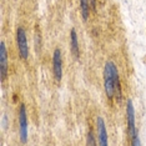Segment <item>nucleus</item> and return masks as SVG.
Instances as JSON below:
<instances>
[{
    "instance_id": "obj_1",
    "label": "nucleus",
    "mask_w": 146,
    "mask_h": 146,
    "mask_svg": "<svg viewBox=\"0 0 146 146\" xmlns=\"http://www.w3.org/2000/svg\"><path fill=\"white\" fill-rule=\"evenodd\" d=\"M104 80H105V91L108 98L114 96L115 90H119L120 81H119V72L114 62L108 61L104 70Z\"/></svg>"
},
{
    "instance_id": "obj_2",
    "label": "nucleus",
    "mask_w": 146,
    "mask_h": 146,
    "mask_svg": "<svg viewBox=\"0 0 146 146\" xmlns=\"http://www.w3.org/2000/svg\"><path fill=\"white\" fill-rule=\"evenodd\" d=\"M19 127H20V137L21 142H26L28 140V119H26V110L25 106H20V111H19Z\"/></svg>"
},
{
    "instance_id": "obj_3",
    "label": "nucleus",
    "mask_w": 146,
    "mask_h": 146,
    "mask_svg": "<svg viewBox=\"0 0 146 146\" xmlns=\"http://www.w3.org/2000/svg\"><path fill=\"white\" fill-rule=\"evenodd\" d=\"M18 48H19V52H20L21 58L28 59L29 48H28V42H26V34L23 28L18 29Z\"/></svg>"
},
{
    "instance_id": "obj_4",
    "label": "nucleus",
    "mask_w": 146,
    "mask_h": 146,
    "mask_svg": "<svg viewBox=\"0 0 146 146\" xmlns=\"http://www.w3.org/2000/svg\"><path fill=\"white\" fill-rule=\"evenodd\" d=\"M127 124H129V132H130L131 139H135L137 135H136V127H135V111L131 100L127 101Z\"/></svg>"
},
{
    "instance_id": "obj_5",
    "label": "nucleus",
    "mask_w": 146,
    "mask_h": 146,
    "mask_svg": "<svg viewBox=\"0 0 146 146\" xmlns=\"http://www.w3.org/2000/svg\"><path fill=\"white\" fill-rule=\"evenodd\" d=\"M52 64H54V74H55V79L58 81L61 80L62 76V61H61V52L59 49H56L54 51V56H52Z\"/></svg>"
},
{
    "instance_id": "obj_6",
    "label": "nucleus",
    "mask_w": 146,
    "mask_h": 146,
    "mask_svg": "<svg viewBox=\"0 0 146 146\" xmlns=\"http://www.w3.org/2000/svg\"><path fill=\"white\" fill-rule=\"evenodd\" d=\"M0 62H1V79L4 80L6 76V69H8V55H6V48L4 41H1V44H0Z\"/></svg>"
},
{
    "instance_id": "obj_7",
    "label": "nucleus",
    "mask_w": 146,
    "mask_h": 146,
    "mask_svg": "<svg viewBox=\"0 0 146 146\" xmlns=\"http://www.w3.org/2000/svg\"><path fill=\"white\" fill-rule=\"evenodd\" d=\"M98 131H99V139H100V144L102 146L108 145V132H106L105 122L102 120V117L99 116L98 117Z\"/></svg>"
},
{
    "instance_id": "obj_8",
    "label": "nucleus",
    "mask_w": 146,
    "mask_h": 146,
    "mask_svg": "<svg viewBox=\"0 0 146 146\" xmlns=\"http://www.w3.org/2000/svg\"><path fill=\"white\" fill-rule=\"evenodd\" d=\"M71 51L75 58L79 56V44H78V36H76V31L72 29L71 30Z\"/></svg>"
},
{
    "instance_id": "obj_9",
    "label": "nucleus",
    "mask_w": 146,
    "mask_h": 146,
    "mask_svg": "<svg viewBox=\"0 0 146 146\" xmlns=\"http://www.w3.org/2000/svg\"><path fill=\"white\" fill-rule=\"evenodd\" d=\"M81 3V14L84 20H86L89 16V5H88V0H80Z\"/></svg>"
},
{
    "instance_id": "obj_10",
    "label": "nucleus",
    "mask_w": 146,
    "mask_h": 146,
    "mask_svg": "<svg viewBox=\"0 0 146 146\" xmlns=\"http://www.w3.org/2000/svg\"><path fill=\"white\" fill-rule=\"evenodd\" d=\"M88 144H90V145H95V141L92 140V134L90 132V134H89V136H88Z\"/></svg>"
}]
</instances>
